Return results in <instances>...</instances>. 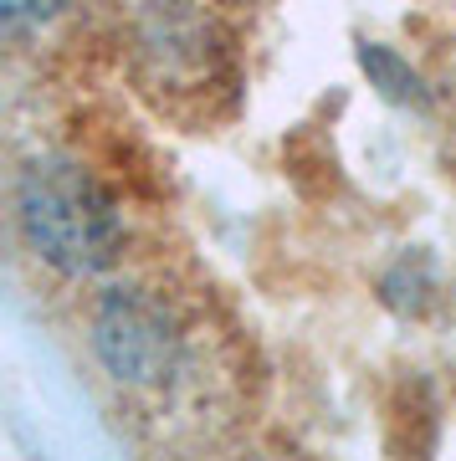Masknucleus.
Returning a JSON list of instances; mask_svg holds the SVG:
<instances>
[{
    "label": "nucleus",
    "mask_w": 456,
    "mask_h": 461,
    "mask_svg": "<svg viewBox=\"0 0 456 461\" xmlns=\"http://www.w3.org/2000/svg\"><path fill=\"white\" fill-rule=\"evenodd\" d=\"M57 5L62 0H0V16L11 32H21V26H41L47 16H57Z\"/></svg>",
    "instance_id": "3"
},
{
    "label": "nucleus",
    "mask_w": 456,
    "mask_h": 461,
    "mask_svg": "<svg viewBox=\"0 0 456 461\" xmlns=\"http://www.w3.org/2000/svg\"><path fill=\"white\" fill-rule=\"evenodd\" d=\"M16 215L36 257L62 267L72 277L103 272L118 257V215L114 200L87 180L78 165L47 159L21 175L16 190Z\"/></svg>",
    "instance_id": "1"
},
{
    "label": "nucleus",
    "mask_w": 456,
    "mask_h": 461,
    "mask_svg": "<svg viewBox=\"0 0 456 461\" xmlns=\"http://www.w3.org/2000/svg\"><path fill=\"white\" fill-rule=\"evenodd\" d=\"M98 348L103 359L114 364V375L123 379H154L164 375V364H169V329H164L160 308H149L139 297H114L98 318Z\"/></svg>",
    "instance_id": "2"
}]
</instances>
